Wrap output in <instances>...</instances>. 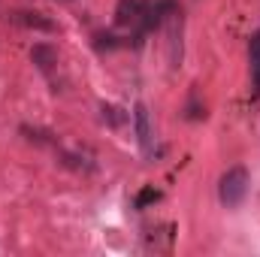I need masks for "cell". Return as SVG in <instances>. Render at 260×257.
I'll use <instances>...</instances> for the list:
<instances>
[{
	"label": "cell",
	"instance_id": "obj_1",
	"mask_svg": "<svg viewBox=\"0 0 260 257\" xmlns=\"http://www.w3.org/2000/svg\"><path fill=\"white\" fill-rule=\"evenodd\" d=\"M248 194V170L245 167H230L224 176H221V185H218V200L227 206V209H236Z\"/></svg>",
	"mask_w": 260,
	"mask_h": 257
},
{
	"label": "cell",
	"instance_id": "obj_2",
	"mask_svg": "<svg viewBox=\"0 0 260 257\" xmlns=\"http://www.w3.org/2000/svg\"><path fill=\"white\" fill-rule=\"evenodd\" d=\"M133 121H136V136H139V145L145 154L154 151V133H151V121H148V109L142 103H136L133 109Z\"/></svg>",
	"mask_w": 260,
	"mask_h": 257
},
{
	"label": "cell",
	"instance_id": "obj_3",
	"mask_svg": "<svg viewBox=\"0 0 260 257\" xmlns=\"http://www.w3.org/2000/svg\"><path fill=\"white\" fill-rule=\"evenodd\" d=\"M248 61H251V97H260V34L251 37V46H248Z\"/></svg>",
	"mask_w": 260,
	"mask_h": 257
},
{
	"label": "cell",
	"instance_id": "obj_4",
	"mask_svg": "<svg viewBox=\"0 0 260 257\" xmlns=\"http://www.w3.org/2000/svg\"><path fill=\"white\" fill-rule=\"evenodd\" d=\"M142 15H145V3L142 0H121V6H118V24L139 21Z\"/></svg>",
	"mask_w": 260,
	"mask_h": 257
},
{
	"label": "cell",
	"instance_id": "obj_5",
	"mask_svg": "<svg viewBox=\"0 0 260 257\" xmlns=\"http://www.w3.org/2000/svg\"><path fill=\"white\" fill-rule=\"evenodd\" d=\"M34 64L40 67L43 73H49V70H52V64H58L55 49H49V46H34Z\"/></svg>",
	"mask_w": 260,
	"mask_h": 257
},
{
	"label": "cell",
	"instance_id": "obj_6",
	"mask_svg": "<svg viewBox=\"0 0 260 257\" xmlns=\"http://www.w3.org/2000/svg\"><path fill=\"white\" fill-rule=\"evenodd\" d=\"M21 21H24L27 27H40V30H55V24H52V21H46V18H40V12H21Z\"/></svg>",
	"mask_w": 260,
	"mask_h": 257
},
{
	"label": "cell",
	"instance_id": "obj_7",
	"mask_svg": "<svg viewBox=\"0 0 260 257\" xmlns=\"http://www.w3.org/2000/svg\"><path fill=\"white\" fill-rule=\"evenodd\" d=\"M157 200H160V194L154 191V188H145V191L136 197V209H145L148 203H157Z\"/></svg>",
	"mask_w": 260,
	"mask_h": 257
}]
</instances>
